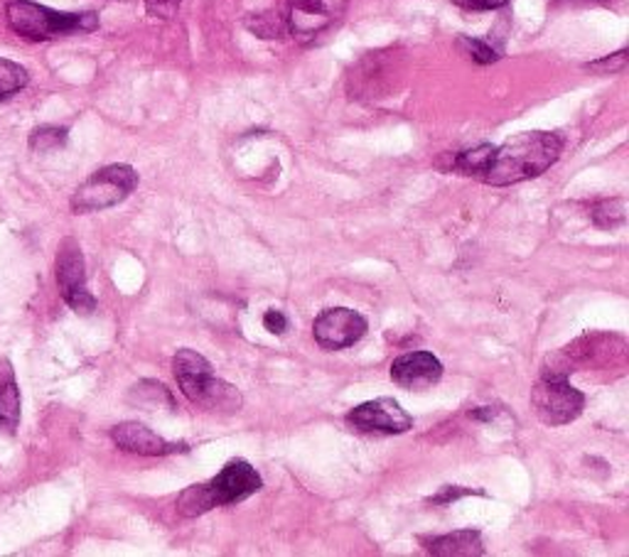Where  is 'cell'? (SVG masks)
<instances>
[{
	"instance_id": "obj_10",
	"label": "cell",
	"mask_w": 629,
	"mask_h": 557,
	"mask_svg": "<svg viewBox=\"0 0 629 557\" xmlns=\"http://www.w3.org/2000/svg\"><path fill=\"white\" fill-rule=\"evenodd\" d=\"M180 390L190 402L200 406L204 410H219V412H237L241 408V394L239 390L214 378L212 371L192 374V376H180L178 378Z\"/></svg>"
},
{
	"instance_id": "obj_4",
	"label": "cell",
	"mask_w": 629,
	"mask_h": 557,
	"mask_svg": "<svg viewBox=\"0 0 629 557\" xmlns=\"http://www.w3.org/2000/svg\"><path fill=\"white\" fill-rule=\"evenodd\" d=\"M531 406L541 422L558 428V425H568L578 418L586 408V396L566 378H543L531 390Z\"/></svg>"
},
{
	"instance_id": "obj_23",
	"label": "cell",
	"mask_w": 629,
	"mask_h": 557,
	"mask_svg": "<svg viewBox=\"0 0 629 557\" xmlns=\"http://www.w3.org/2000/svg\"><path fill=\"white\" fill-rule=\"evenodd\" d=\"M470 494H482V491H472V489H460V486H442V491L438 496L430 499V504H452L462 499V496H470Z\"/></svg>"
},
{
	"instance_id": "obj_13",
	"label": "cell",
	"mask_w": 629,
	"mask_h": 557,
	"mask_svg": "<svg viewBox=\"0 0 629 557\" xmlns=\"http://www.w3.org/2000/svg\"><path fill=\"white\" fill-rule=\"evenodd\" d=\"M426 550L438 557H480L485 555V543L477 530H456L448 536L423 538Z\"/></svg>"
},
{
	"instance_id": "obj_9",
	"label": "cell",
	"mask_w": 629,
	"mask_h": 557,
	"mask_svg": "<svg viewBox=\"0 0 629 557\" xmlns=\"http://www.w3.org/2000/svg\"><path fill=\"white\" fill-rule=\"evenodd\" d=\"M261 477L247 459H231L217 477L207 484L212 506H234L261 491Z\"/></svg>"
},
{
	"instance_id": "obj_3",
	"label": "cell",
	"mask_w": 629,
	"mask_h": 557,
	"mask_svg": "<svg viewBox=\"0 0 629 557\" xmlns=\"http://www.w3.org/2000/svg\"><path fill=\"white\" fill-rule=\"evenodd\" d=\"M138 187V172L131 165H109L94 172L81 185L72 197V209L77 215H89V211H103L109 207L121 205V201Z\"/></svg>"
},
{
	"instance_id": "obj_14",
	"label": "cell",
	"mask_w": 629,
	"mask_h": 557,
	"mask_svg": "<svg viewBox=\"0 0 629 557\" xmlns=\"http://www.w3.org/2000/svg\"><path fill=\"white\" fill-rule=\"evenodd\" d=\"M20 420V390L16 384L13 364L0 359V425L13 430Z\"/></svg>"
},
{
	"instance_id": "obj_5",
	"label": "cell",
	"mask_w": 629,
	"mask_h": 557,
	"mask_svg": "<svg viewBox=\"0 0 629 557\" xmlns=\"http://www.w3.org/2000/svg\"><path fill=\"white\" fill-rule=\"evenodd\" d=\"M57 286L62 290L64 302L77 315H91L97 310V298L87 290L84 256L74 239H64L57 253Z\"/></svg>"
},
{
	"instance_id": "obj_20",
	"label": "cell",
	"mask_w": 629,
	"mask_h": 557,
	"mask_svg": "<svg viewBox=\"0 0 629 557\" xmlns=\"http://www.w3.org/2000/svg\"><path fill=\"white\" fill-rule=\"evenodd\" d=\"M458 47H460V50H462L465 54L472 57L477 64H492V62H497V59H499V52L495 50V47H489V44L482 42V40L460 38V40H458Z\"/></svg>"
},
{
	"instance_id": "obj_12",
	"label": "cell",
	"mask_w": 629,
	"mask_h": 557,
	"mask_svg": "<svg viewBox=\"0 0 629 557\" xmlns=\"http://www.w3.org/2000/svg\"><path fill=\"white\" fill-rule=\"evenodd\" d=\"M442 376V364L430 351H411L391 364V378L406 390H426Z\"/></svg>"
},
{
	"instance_id": "obj_22",
	"label": "cell",
	"mask_w": 629,
	"mask_h": 557,
	"mask_svg": "<svg viewBox=\"0 0 629 557\" xmlns=\"http://www.w3.org/2000/svg\"><path fill=\"white\" fill-rule=\"evenodd\" d=\"M182 0H146V8L150 16L162 18V20H170L178 16Z\"/></svg>"
},
{
	"instance_id": "obj_24",
	"label": "cell",
	"mask_w": 629,
	"mask_h": 557,
	"mask_svg": "<svg viewBox=\"0 0 629 557\" xmlns=\"http://www.w3.org/2000/svg\"><path fill=\"white\" fill-rule=\"evenodd\" d=\"M263 327L271 331V335H283V331L288 329V319L281 310H268L263 315Z\"/></svg>"
},
{
	"instance_id": "obj_19",
	"label": "cell",
	"mask_w": 629,
	"mask_h": 557,
	"mask_svg": "<svg viewBox=\"0 0 629 557\" xmlns=\"http://www.w3.org/2000/svg\"><path fill=\"white\" fill-rule=\"evenodd\" d=\"M64 143H67V128L42 126L30 136V148L38 152H50V150L62 148Z\"/></svg>"
},
{
	"instance_id": "obj_21",
	"label": "cell",
	"mask_w": 629,
	"mask_h": 557,
	"mask_svg": "<svg viewBox=\"0 0 629 557\" xmlns=\"http://www.w3.org/2000/svg\"><path fill=\"white\" fill-rule=\"evenodd\" d=\"M625 64H627V50H620L612 57H605V59H598V62L586 64V69L588 72H598V74H615V72H620V69H625Z\"/></svg>"
},
{
	"instance_id": "obj_8",
	"label": "cell",
	"mask_w": 629,
	"mask_h": 557,
	"mask_svg": "<svg viewBox=\"0 0 629 557\" xmlns=\"http://www.w3.org/2000/svg\"><path fill=\"white\" fill-rule=\"evenodd\" d=\"M347 422L359 432H377V435H401L413 428L411 415L406 412L399 400L377 398L367 400L355 410H349Z\"/></svg>"
},
{
	"instance_id": "obj_18",
	"label": "cell",
	"mask_w": 629,
	"mask_h": 557,
	"mask_svg": "<svg viewBox=\"0 0 629 557\" xmlns=\"http://www.w3.org/2000/svg\"><path fill=\"white\" fill-rule=\"evenodd\" d=\"M592 221L600 229H617L625 223V201L622 199H610L600 201V205L592 207Z\"/></svg>"
},
{
	"instance_id": "obj_6",
	"label": "cell",
	"mask_w": 629,
	"mask_h": 557,
	"mask_svg": "<svg viewBox=\"0 0 629 557\" xmlns=\"http://www.w3.org/2000/svg\"><path fill=\"white\" fill-rule=\"evenodd\" d=\"M347 0H288L286 28L298 42H310L342 18Z\"/></svg>"
},
{
	"instance_id": "obj_17",
	"label": "cell",
	"mask_w": 629,
	"mask_h": 557,
	"mask_svg": "<svg viewBox=\"0 0 629 557\" xmlns=\"http://www.w3.org/2000/svg\"><path fill=\"white\" fill-rule=\"evenodd\" d=\"M28 72L26 67H20L16 62H10V59L0 57V99H8L13 97V93L22 91L28 87Z\"/></svg>"
},
{
	"instance_id": "obj_2",
	"label": "cell",
	"mask_w": 629,
	"mask_h": 557,
	"mask_svg": "<svg viewBox=\"0 0 629 557\" xmlns=\"http://www.w3.org/2000/svg\"><path fill=\"white\" fill-rule=\"evenodd\" d=\"M8 26L20 38L32 42H44L74 32H91L99 28L97 13H60L30 0H10L6 6Z\"/></svg>"
},
{
	"instance_id": "obj_15",
	"label": "cell",
	"mask_w": 629,
	"mask_h": 557,
	"mask_svg": "<svg viewBox=\"0 0 629 557\" xmlns=\"http://www.w3.org/2000/svg\"><path fill=\"white\" fill-rule=\"evenodd\" d=\"M212 499H209V491H207V484H197L190 486V489H184L178 499V511L184 518H197V516H204L207 511H212Z\"/></svg>"
},
{
	"instance_id": "obj_1",
	"label": "cell",
	"mask_w": 629,
	"mask_h": 557,
	"mask_svg": "<svg viewBox=\"0 0 629 557\" xmlns=\"http://www.w3.org/2000/svg\"><path fill=\"white\" fill-rule=\"evenodd\" d=\"M561 150L563 143L556 133H546V130L519 133L492 150L480 180L495 187L533 180L561 158Z\"/></svg>"
},
{
	"instance_id": "obj_25",
	"label": "cell",
	"mask_w": 629,
	"mask_h": 557,
	"mask_svg": "<svg viewBox=\"0 0 629 557\" xmlns=\"http://www.w3.org/2000/svg\"><path fill=\"white\" fill-rule=\"evenodd\" d=\"M452 3H458L468 10H497L505 8L509 0H452Z\"/></svg>"
},
{
	"instance_id": "obj_11",
	"label": "cell",
	"mask_w": 629,
	"mask_h": 557,
	"mask_svg": "<svg viewBox=\"0 0 629 557\" xmlns=\"http://www.w3.org/2000/svg\"><path fill=\"white\" fill-rule=\"evenodd\" d=\"M111 440L119 445L123 452H133L141 457H166L174 452H188V445L162 440L150 428L141 422H121L111 430Z\"/></svg>"
},
{
	"instance_id": "obj_16",
	"label": "cell",
	"mask_w": 629,
	"mask_h": 557,
	"mask_svg": "<svg viewBox=\"0 0 629 557\" xmlns=\"http://www.w3.org/2000/svg\"><path fill=\"white\" fill-rule=\"evenodd\" d=\"M492 150L495 146H477L472 150H465L460 152V156L452 158V165L450 168L460 172V175H468V177H482L485 168H487V160L489 156H492Z\"/></svg>"
},
{
	"instance_id": "obj_7",
	"label": "cell",
	"mask_w": 629,
	"mask_h": 557,
	"mask_svg": "<svg viewBox=\"0 0 629 557\" xmlns=\"http://www.w3.org/2000/svg\"><path fill=\"white\" fill-rule=\"evenodd\" d=\"M367 319L357 310H349V307H330V310H322L314 317L312 335L325 351H340L355 347V344L367 335Z\"/></svg>"
}]
</instances>
